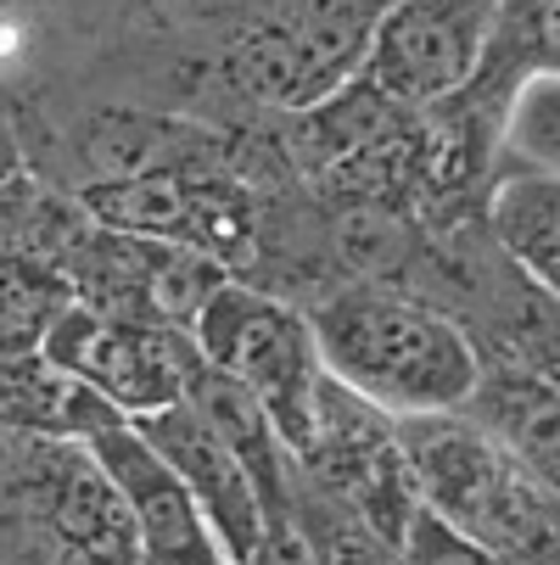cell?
Wrapping results in <instances>:
<instances>
[{"label":"cell","instance_id":"5","mask_svg":"<svg viewBox=\"0 0 560 565\" xmlns=\"http://www.w3.org/2000/svg\"><path fill=\"white\" fill-rule=\"evenodd\" d=\"M40 359L96 392L118 420H146L157 409H175L191 392L202 359L186 331L140 326V319H113L85 302H67L40 342Z\"/></svg>","mask_w":560,"mask_h":565},{"label":"cell","instance_id":"8","mask_svg":"<svg viewBox=\"0 0 560 565\" xmlns=\"http://www.w3.org/2000/svg\"><path fill=\"white\" fill-rule=\"evenodd\" d=\"M129 426H135V437H140L157 459L180 476V488L191 493L197 515L208 521V532H213L224 565H247V559L270 543L247 476L235 470V459L224 454V443L202 426V415L191 409L186 397L175 403V409H157V415L129 420Z\"/></svg>","mask_w":560,"mask_h":565},{"label":"cell","instance_id":"10","mask_svg":"<svg viewBox=\"0 0 560 565\" xmlns=\"http://www.w3.org/2000/svg\"><path fill=\"white\" fill-rule=\"evenodd\" d=\"M454 415H465L471 426H483L538 481L554 488V370L494 359V370L488 364L476 370V386H471V397L459 403Z\"/></svg>","mask_w":560,"mask_h":565},{"label":"cell","instance_id":"12","mask_svg":"<svg viewBox=\"0 0 560 565\" xmlns=\"http://www.w3.org/2000/svg\"><path fill=\"white\" fill-rule=\"evenodd\" d=\"M494 247L516 258V269L554 297L560 286V180L543 169H510L488 185L483 202Z\"/></svg>","mask_w":560,"mask_h":565},{"label":"cell","instance_id":"1","mask_svg":"<svg viewBox=\"0 0 560 565\" xmlns=\"http://www.w3.org/2000/svg\"><path fill=\"white\" fill-rule=\"evenodd\" d=\"M303 319L319 370L387 420L454 415L476 386V370H483L459 319L392 280L337 286Z\"/></svg>","mask_w":560,"mask_h":565},{"label":"cell","instance_id":"9","mask_svg":"<svg viewBox=\"0 0 560 565\" xmlns=\"http://www.w3.org/2000/svg\"><path fill=\"white\" fill-rule=\"evenodd\" d=\"M186 403L202 415V426L224 443V454L235 459V470L247 476V488H253V499H258V515H264V537L281 543L297 465H292V454L281 448L270 415L258 409V397H253L247 386H235L230 375H219V370L202 364L197 381H191V392H186Z\"/></svg>","mask_w":560,"mask_h":565},{"label":"cell","instance_id":"6","mask_svg":"<svg viewBox=\"0 0 560 565\" xmlns=\"http://www.w3.org/2000/svg\"><path fill=\"white\" fill-rule=\"evenodd\" d=\"M505 0H392L364 29L359 78L398 113H426L459 96L488 51Z\"/></svg>","mask_w":560,"mask_h":565},{"label":"cell","instance_id":"2","mask_svg":"<svg viewBox=\"0 0 560 565\" xmlns=\"http://www.w3.org/2000/svg\"><path fill=\"white\" fill-rule=\"evenodd\" d=\"M415 504L505 565H554V488L465 415L398 420Z\"/></svg>","mask_w":560,"mask_h":565},{"label":"cell","instance_id":"13","mask_svg":"<svg viewBox=\"0 0 560 565\" xmlns=\"http://www.w3.org/2000/svg\"><path fill=\"white\" fill-rule=\"evenodd\" d=\"M73 302L67 280L23 253H0V364L40 353L51 319Z\"/></svg>","mask_w":560,"mask_h":565},{"label":"cell","instance_id":"3","mask_svg":"<svg viewBox=\"0 0 560 565\" xmlns=\"http://www.w3.org/2000/svg\"><path fill=\"white\" fill-rule=\"evenodd\" d=\"M78 213L118 235L202 253V258L224 264L230 275L253 258L258 230H264L253 185L219 163V146L124 174V180H96L78 191Z\"/></svg>","mask_w":560,"mask_h":565},{"label":"cell","instance_id":"16","mask_svg":"<svg viewBox=\"0 0 560 565\" xmlns=\"http://www.w3.org/2000/svg\"><path fill=\"white\" fill-rule=\"evenodd\" d=\"M247 565H281V559H275V548H270V543H264V548H258V554H253V559H247Z\"/></svg>","mask_w":560,"mask_h":565},{"label":"cell","instance_id":"15","mask_svg":"<svg viewBox=\"0 0 560 565\" xmlns=\"http://www.w3.org/2000/svg\"><path fill=\"white\" fill-rule=\"evenodd\" d=\"M398 565H505V559H494L488 548H476L471 537L448 532L437 515H426L415 504L404 537H398Z\"/></svg>","mask_w":560,"mask_h":565},{"label":"cell","instance_id":"7","mask_svg":"<svg viewBox=\"0 0 560 565\" xmlns=\"http://www.w3.org/2000/svg\"><path fill=\"white\" fill-rule=\"evenodd\" d=\"M91 454V465L102 470V481L113 488L129 537H135V559L140 565H224L208 521L197 515L191 493L180 488V476L157 459L129 420L102 426L96 437L78 443Z\"/></svg>","mask_w":560,"mask_h":565},{"label":"cell","instance_id":"14","mask_svg":"<svg viewBox=\"0 0 560 565\" xmlns=\"http://www.w3.org/2000/svg\"><path fill=\"white\" fill-rule=\"evenodd\" d=\"M554 124H560V85H554V73H538L527 78V85L505 102V118H499V151L521 157L516 169H543L554 174Z\"/></svg>","mask_w":560,"mask_h":565},{"label":"cell","instance_id":"11","mask_svg":"<svg viewBox=\"0 0 560 565\" xmlns=\"http://www.w3.org/2000/svg\"><path fill=\"white\" fill-rule=\"evenodd\" d=\"M118 415L96 392L51 370L40 353L0 364V437H40V443H85Z\"/></svg>","mask_w":560,"mask_h":565},{"label":"cell","instance_id":"4","mask_svg":"<svg viewBox=\"0 0 560 565\" xmlns=\"http://www.w3.org/2000/svg\"><path fill=\"white\" fill-rule=\"evenodd\" d=\"M191 348L208 370L230 375L235 386H247L258 397V409L270 415L281 448L297 459L314 426V397H319V353L308 337L303 308L270 297L253 280H224L208 308L191 326Z\"/></svg>","mask_w":560,"mask_h":565}]
</instances>
